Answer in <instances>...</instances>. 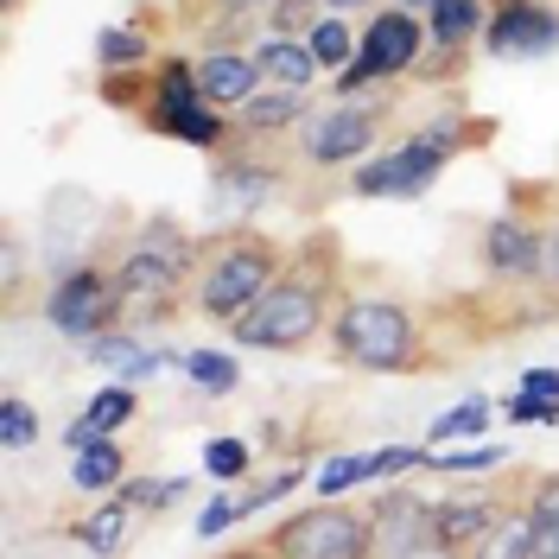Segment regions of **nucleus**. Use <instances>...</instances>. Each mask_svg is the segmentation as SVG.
Returning <instances> with one entry per match:
<instances>
[{"mask_svg":"<svg viewBox=\"0 0 559 559\" xmlns=\"http://www.w3.org/2000/svg\"><path fill=\"white\" fill-rule=\"evenodd\" d=\"M344 274L349 261L337 229H306L286 248V267L274 274V286L229 324V344L261 349V356H293V349L318 344L344 306Z\"/></svg>","mask_w":559,"mask_h":559,"instance_id":"obj_1","label":"nucleus"},{"mask_svg":"<svg viewBox=\"0 0 559 559\" xmlns=\"http://www.w3.org/2000/svg\"><path fill=\"white\" fill-rule=\"evenodd\" d=\"M331 356L362 376H426L445 369V356L432 349V324L414 299L401 293H344V306L331 318Z\"/></svg>","mask_w":559,"mask_h":559,"instance_id":"obj_2","label":"nucleus"},{"mask_svg":"<svg viewBox=\"0 0 559 559\" xmlns=\"http://www.w3.org/2000/svg\"><path fill=\"white\" fill-rule=\"evenodd\" d=\"M489 140V121L484 115H432L426 128L414 134H401L388 153L376 159H362L356 173H349V198H362V204H414L426 198L445 166H457L471 146H484Z\"/></svg>","mask_w":559,"mask_h":559,"instance_id":"obj_3","label":"nucleus"},{"mask_svg":"<svg viewBox=\"0 0 559 559\" xmlns=\"http://www.w3.org/2000/svg\"><path fill=\"white\" fill-rule=\"evenodd\" d=\"M280 267H286V242H274L267 229H248V223L216 229V236H204L198 274H191V312L210 324H236L274 286Z\"/></svg>","mask_w":559,"mask_h":559,"instance_id":"obj_4","label":"nucleus"},{"mask_svg":"<svg viewBox=\"0 0 559 559\" xmlns=\"http://www.w3.org/2000/svg\"><path fill=\"white\" fill-rule=\"evenodd\" d=\"M554 185H515L509 210L477 229V267H484L489 286H502V293L547 286V216H554Z\"/></svg>","mask_w":559,"mask_h":559,"instance_id":"obj_5","label":"nucleus"},{"mask_svg":"<svg viewBox=\"0 0 559 559\" xmlns=\"http://www.w3.org/2000/svg\"><path fill=\"white\" fill-rule=\"evenodd\" d=\"M394 103H401V90H376V96H356V103L318 108L293 140V159L306 173H356L362 159H376L388 121H394Z\"/></svg>","mask_w":559,"mask_h":559,"instance_id":"obj_6","label":"nucleus"},{"mask_svg":"<svg viewBox=\"0 0 559 559\" xmlns=\"http://www.w3.org/2000/svg\"><path fill=\"white\" fill-rule=\"evenodd\" d=\"M426 58V20L407 7H376L362 20V45L337 76H331V103H356V96H376V90H401V76H414Z\"/></svg>","mask_w":559,"mask_h":559,"instance_id":"obj_7","label":"nucleus"},{"mask_svg":"<svg viewBox=\"0 0 559 559\" xmlns=\"http://www.w3.org/2000/svg\"><path fill=\"white\" fill-rule=\"evenodd\" d=\"M280 559H382V540H376V515L369 502H306L299 515L267 534Z\"/></svg>","mask_w":559,"mask_h":559,"instance_id":"obj_8","label":"nucleus"},{"mask_svg":"<svg viewBox=\"0 0 559 559\" xmlns=\"http://www.w3.org/2000/svg\"><path fill=\"white\" fill-rule=\"evenodd\" d=\"M115 312H121L115 261H70L64 274L45 286V324L70 344H90V337L115 331Z\"/></svg>","mask_w":559,"mask_h":559,"instance_id":"obj_9","label":"nucleus"},{"mask_svg":"<svg viewBox=\"0 0 559 559\" xmlns=\"http://www.w3.org/2000/svg\"><path fill=\"white\" fill-rule=\"evenodd\" d=\"M286 173H293V159H286L280 146H248V140H236V146H223V153H216L210 204H216V216L236 229V223H248L267 198H280Z\"/></svg>","mask_w":559,"mask_h":559,"instance_id":"obj_10","label":"nucleus"},{"mask_svg":"<svg viewBox=\"0 0 559 559\" xmlns=\"http://www.w3.org/2000/svg\"><path fill=\"white\" fill-rule=\"evenodd\" d=\"M489 26V0H439L426 13V58H419V83H457L471 51L484 45Z\"/></svg>","mask_w":559,"mask_h":559,"instance_id":"obj_11","label":"nucleus"},{"mask_svg":"<svg viewBox=\"0 0 559 559\" xmlns=\"http://www.w3.org/2000/svg\"><path fill=\"white\" fill-rule=\"evenodd\" d=\"M484 51L496 64L522 58H554L559 51V7L554 0H496L484 26Z\"/></svg>","mask_w":559,"mask_h":559,"instance_id":"obj_12","label":"nucleus"},{"mask_svg":"<svg viewBox=\"0 0 559 559\" xmlns=\"http://www.w3.org/2000/svg\"><path fill=\"white\" fill-rule=\"evenodd\" d=\"M509 502H515L509 489H457V496H439L432 502V559H464L496 527V515Z\"/></svg>","mask_w":559,"mask_h":559,"instance_id":"obj_13","label":"nucleus"},{"mask_svg":"<svg viewBox=\"0 0 559 559\" xmlns=\"http://www.w3.org/2000/svg\"><path fill=\"white\" fill-rule=\"evenodd\" d=\"M369 515H376L382 559H432V502L426 496L388 484L369 496Z\"/></svg>","mask_w":559,"mask_h":559,"instance_id":"obj_14","label":"nucleus"},{"mask_svg":"<svg viewBox=\"0 0 559 559\" xmlns=\"http://www.w3.org/2000/svg\"><path fill=\"white\" fill-rule=\"evenodd\" d=\"M312 90H261L254 103L236 108V140L248 146H286V140H299V128L312 121Z\"/></svg>","mask_w":559,"mask_h":559,"instance_id":"obj_15","label":"nucleus"},{"mask_svg":"<svg viewBox=\"0 0 559 559\" xmlns=\"http://www.w3.org/2000/svg\"><path fill=\"white\" fill-rule=\"evenodd\" d=\"M198 90H204L210 108L236 115L242 103H254L267 83H261V64L254 51H198Z\"/></svg>","mask_w":559,"mask_h":559,"instance_id":"obj_16","label":"nucleus"},{"mask_svg":"<svg viewBox=\"0 0 559 559\" xmlns=\"http://www.w3.org/2000/svg\"><path fill=\"white\" fill-rule=\"evenodd\" d=\"M254 64H261L267 90H312L318 76H324L306 38H254Z\"/></svg>","mask_w":559,"mask_h":559,"instance_id":"obj_17","label":"nucleus"},{"mask_svg":"<svg viewBox=\"0 0 559 559\" xmlns=\"http://www.w3.org/2000/svg\"><path fill=\"white\" fill-rule=\"evenodd\" d=\"M70 534H76V547H83V554L121 559V554H128V534H134V509H128L121 496H96V509L70 527Z\"/></svg>","mask_w":559,"mask_h":559,"instance_id":"obj_18","label":"nucleus"},{"mask_svg":"<svg viewBox=\"0 0 559 559\" xmlns=\"http://www.w3.org/2000/svg\"><path fill=\"white\" fill-rule=\"evenodd\" d=\"M166 58L159 45H153V26H140V20H121V26H103L96 33V70L115 76V70H153Z\"/></svg>","mask_w":559,"mask_h":559,"instance_id":"obj_19","label":"nucleus"},{"mask_svg":"<svg viewBox=\"0 0 559 559\" xmlns=\"http://www.w3.org/2000/svg\"><path fill=\"white\" fill-rule=\"evenodd\" d=\"M128 242L146 248V254H159V261L178 267L185 280L198 274V254H204V236H191V229L173 223V216H146V223H134V236H128Z\"/></svg>","mask_w":559,"mask_h":559,"instance_id":"obj_20","label":"nucleus"},{"mask_svg":"<svg viewBox=\"0 0 559 559\" xmlns=\"http://www.w3.org/2000/svg\"><path fill=\"white\" fill-rule=\"evenodd\" d=\"M312 477L318 471L306 464V452H299L293 464H280V471L254 477V484H229V496H236V522L261 515V509H274V502H286V496H299V484H312Z\"/></svg>","mask_w":559,"mask_h":559,"instance_id":"obj_21","label":"nucleus"},{"mask_svg":"<svg viewBox=\"0 0 559 559\" xmlns=\"http://www.w3.org/2000/svg\"><path fill=\"white\" fill-rule=\"evenodd\" d=\"M464 559H534V515H527V496H515V502L496 515V527H489Z\"/></svg>","mask_w":559,"mask_h":559,"instance_id":"obj_22","label":"nucleus"},{"mask_svg":"<svg viewBox=\"0 0 559 559\" xmlns=\"http://www.w3.org/2000/svg\"><path fill=\"white\" fill-rule=\"evenodd\" d=\"M489 419H496V407H489L484 394H471V401H457V407H445V414L432 419L419 445H426V452H445V445H477V439L489 432Z\"/></svg>","mask_w":559,"mask_h":559,"instance_id":"obj_23","label":"nucleus"},{"mask_svg":"<svg viewBox=\"0 0 559 559\" xmlns=\"http://www.w3.org/2000/svg\"><path fill=\"white\" fill-rule=\"evenodd\" d=\"M134 471H128V452H121V439H103V445H90V452H76L70 464V484L83 489V496H115V489L128 484Z\"/></svg>","mask_w":559,"mask_h":559,"instance_id":"obj_24","label":"nucleus"},{"mask_svg":"<svg viewBox=\"0 0 559 559\" xmlns=\"http://www.w3.org/2000/svg\"><path fill=\"white\" fill-rule=\"evenodd\" d=\"M306 45H312V58L324 76H337V70L356 58V45H362V26H349V13H324L312 33H306Z\"/></svg>","mask_w":559,"mask_h":559,"instance_id":"obj_25","label":"nucleus"},{"mask_svg":"<svg viewBox=\"0 0 559 559\" xmlns=\"http://www.w3.org/2000/svg\"><path fill=\"white\" fill-rule=\"evenodd\" d=\"M185 376H191L198 394L223 401V394H236V382H242V362H236V349H191L185 356Z\"/></svg>","mask_w":559,"mask_h":559,"instance_id":"obj_26","label":"nucleus"},{"mask_svg":"<svg viewBox=\"0 0 559 559\" xmlns=\"http://www.w3.org/2000/svg\"><path fill=\"white\" fill-rule=\"evenodd\" d=\"M509 464V445H445V452L426 457L432 477H489Z\"/></svg>","mask_w":559,"mask_h":559,"instance_id":"obj_27","label":"nucleus"},{"mask_svg":"<svg viewBox=\"0 0 559 559\" xmlns=\"http://www.w3.org/2000/svg\"><path fill=\"white\" fill-rule=\"evenodd\" d=\"M134 414H140V388H128V382H103L96 394H90V407H83V419H90L103 439H115Z\"/></svg>","mask_w":559,"mask_h":559,"instance_id":"obj_28","label":"nucleus"},{"mask_svg":"<svg viewBox=\"0 0 559 559\" xmlns=\"http://www.w3.org/2000/svg\"><path fill=\"white\" fill-rule=\"evenodd\" d=\"M115 496H121L134 515H166L173 502H185V496H191V477H128Z\"/></svg>","mask_w":559,"mask_h":559,"instance_id":"obj_29","label":"nucleus"},{"mask_svg":"<svg viewBox=\"0 0 559 559\" xmlns=\"http://www.w3.org/2000/svg\"><path fill=\"white\" fill-rule=\"evenodd\" d=\"M369 484V452H337V457H324L318 464V502H344V496H356V489Z\"/></svg>","mask_w":559,"mask_h":559,"instance_id":"obj_30","label":"nucleus"},{"mask_svg":"<svg viewBox=\"0 0 559 559\" xmlns=\"http://www.w3.org/2000/svg\"><path fill=\"white\" fill-rule=\"evenodd\" d=\"M76 349H83V362H96V369H108V376H128L140 356H146V337L115 324V331H103V337H90V344H76Z\"/></svg>","mask_w":559,"mask_h":559,"instance_id":"obj_31","label":"nucleus"},{"mask_svg":"<svg viewBox=\"0 0 559 559\" xmlns=\"http://www.w3.org/2000/svg\"><path fill=\"white\" fill-rule=\"evenodd\" d=\"M248 471H254V445L248 439H204V477L216 489L248 484Z\"/></svg>","mask_w":559,"mask_h":559,"instance_id":"obj_32","label":"nucleus"},{"mask_svg":"<svg viewBox=\"0 0 559 559\" xmlns=\"http://www.w3.org/2000/svg\"><path fill=\"white\" fill-rule=\"evenodd\" d=\"M324 13H331L324 0H274V7L261 13V26H267V38H306Z\"/></svg>","mask_w":559,"mask_h":559,"instance_id":"obj_33","label":"nucleus"},{"mask_svg":"<svg viewBox=\"0 0 559 559\" xmlns=\"http://www.w3.org/2000/svg\"><path fill=\"white\" fill-rule=\"evenodd\" d=\"M38 432H45V426H38V407L26 394H7V401H0V445H7V452H26V445H38Z\"/></svg>","mask_w":559,"mask_h":559,"instance_id":"obj_34","label":"nucleus"},{"mask_svg":"<svg viewBox=\"0 0 559 559\" xmlns=\"http://www.w3.org/2000/svg\"><path fill=\"white\" fill-rule=\"evenodd\" d=\"M426 445H382L369 452V484H388V477H407V471H426Z\"/></svg>","mask_w":559,"mask_h":559,"instance_id":"obj_35","label":"nucleus"},{"mask_svg":"<svg viewBox=\"0 0 559 559\" xmlns=\"http://www.w3.org/2000/svg\"><path fill=\"white\" fill-rule=\"evenodd\" d=\"M502 419L509 426H559V401H534L522 388H509L502 394Z\"/></svg>","mask_w":559,"mask_h":559,"instance_id":"obj_36","label":"nucleus"},{"mask_svg":"<svg viewBox=\"0 0 559 559\" xmlns=\"http://www.w3.org/2000/svg\"><path fill=\"white\" fill-rule=\"evenodd\" d=\"M229 527H236V496L216 489L204 509H198V540H216V534H229Z\"/></svg>","mask_w":559,"mask_h":559,"instance_id":"obj_37","label":"nucleus"},{"mask_svg":"<svg viewBox=\"0 0 559 559\" xmlns=\"http://www.w3.org/2000/svg\"><path fill=\"white\" fill-rule=\"evenodd\" d=\"M198 7H204L210 20H261L274 0H198Z\"/></svg>","mask_w":559,"mask_h":559,"instance_id":"obj_38","label":"nucleus"},{"mask_svg":"<svg viewBox=\"0 0 559 559\" xmlns=\"http://www.w3.org/2000/svg\"><path fill=\"white\" fill-rule=\"evenodd\" d=\"M522 394H534V401H559V369H547V362H534V369H522Z\"/></svg>","mask_w":559,"mask_h":559,"instance_id":"obj_39","label":"nucleus"},{"mask_svg":"<svg viewBox=\"0 0 559 559\" xmlns=\"http://www.w3.org/2000/svg\"><path fill=\"white\" fill-rule=\"evenodd\" d=\"M547 293L559 299V204H554V216H547Z\"/></svg>","mask_w":559,"mask_h":559,"instance_id":"obj_40","label":"nucleus"},{"mask_svg":"<svg viewBox=\"0 0 559 559\" xmlns=\"http://www.w3.org/2000/svg\"><path fill=\"white\" fill-rule=\"evenodd\" d=\"M64 445H70V457H76V452H90V445H103V432L76 414V419H70V432H64Z\"/></svg>","mask_w":559,"mask_h":559,"instance_id":"obj_41","label":"nucleus"},{"mask_svg":"<svg viewBox=\"0 0 559 559\" xmlns=\"http://www.w3.org/2000/svg\"><path fill=\"white\" fill-rule=\"evenodd\" d=\"M216 559H280L274 540H242V547H223Z\"/></svg>","mask_w":559,"mask_h":559,"instance_id":"obj_42","label":"nucleus"},{"mask_svg":"<svg viewBox=\"0 0 559 559\" xmlns=\"http://www.w3.org/2000/svg\"><path fill=\"white\" fill-rule=\"evenodd\" d=\"M324 7H331V13H362V20H369L382 0H324Z\"/></svg>","mask_w":559,"mask_h":559,"instance_id":"obj_43","label":"nucleus"},{"mask_svg":"<svg viewBox=\"0 0 559 559\" xmlns=\"http://www.w3.org/2000/svg\"><path fill=\"white\" fill-rule=\"evenodd\" d=\"M388 7H407V13H419V20H426V13H432L439 0H388Z\"/></svg>","mask_w":559,"mask_h":559,"instance_id":"obj_44","label":"nucleus"},{"mask_svg":"<svg viewBox=\"0 0 559 559\" xmlns=\"http://www.w3.org/2000/svg\"><path fill=\"white\" fill-rule=\"evenodd\" d=\"M0 7H7V13H20V7H26V0H0Z\"/></svg>","mask_w":559,"mask_h":559,"instance_id":"obj_45","label":"nucleus"},{"mask_svg":"<svg viewBox=\"0 0 559 559\" xmlns=\"http://www.w3.org/2000/svg\"><path fill=\"white\" fill-rule=\"evenodd\" d=\"M489 7H496V0H489Z\"/></svg>","mask_w":559,"mask_h":559,"instance_id":"obj_46","label":"nucleus"}]
</instances>
